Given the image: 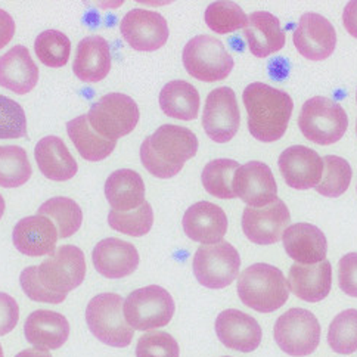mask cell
<instances>
[{
	"instance_id": "cell-1",
	"label": "cell",
	"mask_w": 357,
	"mask_h": 357,
	"mask_svg": "<svg viewBox=\"0 0 357 357\" xmlns=\"http://www.w3.org/2000/svg\"><path fill=\"white\" fill-rule=\"evenodd\" d=\"M248 116V130L260 142L271 144L282 137L294 109L291 96L260 82L251 83L242 93Z\"/></svg>"
},
{
	"instance_id": "cell-2",
	"label": "cell",
	"mask_w": 357,
	"mask_h": 357,
	"mask_svg": "<svg viewBox=\"0 0 357 357\" xmlns=\"http://www.w3.org/2000/svg\"><path fill=\"white\" fill-rule=\"evenodd\" d=\"M198 151V139L192 130L182 126L164 124L144 140L140 161L158 178H170L181 173L186 161Z\"/></svg>"
},
{
	"instance_id": "cell-3",
	"label": "cell",
	"mask_w": 357,
	"mask_h": 357,
	"mask_svg": "<svg viewBox=\"0 0 357 357\" xmlns=\"http://www.w3.org/2000/svg\"><path fill=\"white\" fill-rule=\"evenodd\" d=\"M238 296L247 307L259 313H272L289 298L288 280L272 264H251L239 275Z\"/></svg>"
},
{
	"instance_id": "cell-4",
	"label": "cell",
	"mask_w": 357,
	"mask_h": 357,
	"mask_svg": "<svg viewBox=\"0 0 357 357\" xmlns=\"http://www.w3.org/2000/svg\"><path fill=\"white\" fill-rule=\"evenodd\" d=\"M123 307L121 296L112 292L99 294L87 304L86 324L91 333L107 346L124 349L133 341L135 329L127 324Z\"/></svg>"
},
{
	"instance_id": "cell-5",
	"label": "cell",
	"mask_w": 357,
	"mask_h": 357,
	"mask_svg": "<svg viewBox=\"0 0 357 357\" xmlns=\"http://www.w3.org/2000/svg\"><path fill=\"white\" fill-rule=\"evenodd\" d=\"M298 127L310 142L333 145L346 135L349 117L338 102L314 96L304 102L298 117Z\"/></svg>"
},
{
	"instance_id": "cell-6",
	"label": "cell",
	"mask_w": 357,
	"mask_h": 357,
	"mask_svg": "<svg viewBox=\"0 0 357 357\" xmlns=\"http://www.w3.org/2000/svg\"><path fill=\"white\" fill-rule=\"evenodd\" d=\"M183 66L189 75L206 83L225 80L234 70V58L225 45L213 36L201 34L183 47Z\"/></svg>"
},
{
	"instance_id": "cell-7",
	"label": "cell",
	"mask_w": 357,
	"mask_h": 357,
	"mask_svg": "<svg viewBox=\"0 0 357 357\" xmlns=\"http://www.w3.org/2000/svg\"><path fill=\"white\" fill-rule=\"evenodd\" d=\"M176 310L167 289L149 285L130 292L124 300V317L135 331H152L169 325Z\"/></svg>"
},
{
	"instance_id": "cell-8",
	"label": "cell",
	"mask_w": 357,
	"mask_h": 357,
	"mask_svg": "<svg viewBox=\"0 0 357 357\" xmlns=\"http://www.w3.org/2000/svg\"><path fill=\"white\" fill-rule=\"evenodd\" d=\"M139 117L136 102L123 93L102 96L87 114L92 129L111 142H117L120 137L132 133L139 123Z\"/></svg>"
},
{
	"instance_id": "cell-9",
	"label": "cell",
	"mask_w": 357,
	"mask_h": 357,
	"mask_svg": "<svg viewBox=\"0 0 357 357\" xmlns=\"http://www.w3.org/2000/svg\"><path fill=\"white\" fill-rule=\"evenodd\" d=\"M86 276L84 252L74 245H62L37 266L39 282L55 296L66 297L79 288Z\"/></svg>"
},
{
	"instance_id": "cell-10",
	"label": "cell",
	"mask_w": 357,
	"mask_h": 357,
	"mask_svg": "<svg viewBox=\"0 0 357 357\" xmlns=\"http://www.w3.org/2000/svg\"><path fill=\"white\" fill-rule=\"evenodd\" d=\"M273 337L284 353L294 357L309 356L321 342V325L312 312L296 307L278 317Z\"/></svg>"
},
{
	"instance_id": "cell-11",
	"label": "cell",
	"mask_w": 357,
	"mask_h": 357,
	"mask_svg": "<svg viewBox=\"0 0 357 357\" xmlns=\"http://www.w3.org/2000/svg\"><path fill=\"white\" fill-rule=\"evenodd\" d=\"M239 252L226 241L214 245H201L192 261L197 280L210 289H222L231 285L239 275Z\"/></svg>"
},
{
	"instance_id": "cell-12",
	"label": "cell",
	"mask_w": 357,
	"mask_h": 357,
	"mask_svg": "<svg viewBox=\"0 0 357 357\" xmlns=\"http://www.w3.org/2000/svg\"><path fill=\"white\" fill-rule=\"evenodd\" d=\"M241 114L236 95L231 87H218L207 96L202 114V127L218 144L232 140L239 130Z\"/></svg>"
},
{
	"instance_id": "cell-13",
	"label": "cell",
	"mask_w": 357,
	"mask_h": 357,
	"mask_svg": "<svg viewBox=\"0 0 357 357\" xmlns=\"http://www.w3.org/2000/svg\"><path fill=\"white\" fill-rule=\"evenodd\" d=\"M120 33L126 43L139 52H154L169 40L167 21L158 12L133 9L123 17Z\"/></svg>"
},
{
	"instance_id": "cell-14",
	"label": "cell",
	"mask_w": 357,
	"mask_h": 357,
	"mask_svg": "<svg viewBox=\"0 0 357 357\" xmlns=\"http://www.w3.org/2000/svg\"><path fill=\"white\" fill-rule=\"evenodd\" d=\"M291 214L282 199L263 208L247 207L242 214V231L257 245H272L280 241L289 227Z\"/></svg>"
},
{
	"instance_id": "cell-15",
	"label": "cell",
	"mask_w": 357,
	"mask_h": 357,
	"mask_svg": "<svg viewBox=\"0 0 357 357\" xmlns=\"http://www.w3.org/2000/svg\"><path fill=\"white\" fill-rule=\"evenodd\" d=\"M235 195L248 207L263 208L278 199V185L271 167L260 161H250L234 176Z\"/></svg>"
},
{
	"instance_id": "cell-16",
	"label": "cell",
	"mask_w": 357,
	"mask_h": 357,
	"mask_svg": "<svg viewBox=\"0 0 357 357\" xmlns=\"http://www.w3.org/2000/svg\"><path fill=\"white\" fill-rule=\"evenodd\" d=\"M294 46L305 59L324 61L334 54L337 31L325 17L307 12L294 31Z\"/></svg>"
},
{
	"instance_id": "cell-17",
	"label": "cell",
	"mask_w": 357,
	"mask_h": 357,
	"mask_svg": "<svg viewBox=\"0 0 357 357\" xmlns=\"http://www.w3.org/2000/svg\"><path fill=\"white\" fill-rule=\"evenodd\" d=\"M280 174L292 189L305 190L316 188L324 176V160L307 146H289L278 160Z\"/></svg>"
},
{
	"instance_id": "cell-18",
	"label": "cell",
	"mask_w": 357,
	"mask_h": 357,
	"mask_svg": "<svg viewBox=\"0 0 357 357\" xmlns=\"http://www.w3.org/2000/svg\"><path fill=\"white\" fill-rule=\"evenodd\" d=\"M214 329L225 347L241 353L259 349L263 338V331L256 319L236 309L222 312L215 319Z\"/></svg>"
},
{
	"instance_id": "cell-19",
	"label": "cell",
	"mask_w": 357,
	"mask_h": 357,
	"mask_svg": "<svg viewBox=\"0 0 357 357\" xmlns=\"http://www.w3.org/2000/svg\"><path fill=\"white\" fill-rule=\"evenodd\" d=\"M182 225L189 239L204 245L222 242L229 226L226 213L208 201H199L190 206L183 215Z\"/></svg>"
},
{
	"instance_id": "cell-20",
	"label": "cell",
	"mask_w": 357,
	"mask_h": 357,
	"mask_svg": "<svg viewBox=\"0 0 357 357\" xmlns=\"http://www.w3.org/2000/svg\"><path fill=\"white\" fill-rule=\"evenodd\" d=\"M58 238V229L54 222L40 214L21 219L12 232L15 248L29 257L54 254Z\"/></svg>"
},
{
	"instance_id": "cell-21",
	"label": "cell",
	"mask_w": 357,
	"mask_h": 357,
	"mask_svg": "<svg viewBox=\"0 0 357 357\" xmlns=\"http://www.w3.org/2000/svg\"><path fill=\"white\" fill-rule=\"evenodd\" d=\"M95 269L108 279H121L132 275L139 266V252L130 242L119 238L102 239L92 252Z\"/></svg>"
},
{
	"instance_id": "cell-22",
	"label": "cell",
	"mask_w": 357,
	"mask_h": 357,
	"mask_svg": "<svg viewBox=\"0 0 357 357\" xmlns=\"http://www.w3.org/2000/svg\"><path fill=\"white\" fill-rule=\"evenodd\" d=\"M288 287L292 294L303 301H322L329 296L333 287V266L328 260L317 264H292Z\"/></svg>"
},
{
	"instance_id": "cell-23",
	"label": "cell",
	"mask_w": 357,
	"mask_h": 357,
	"mask_svg": "<svg viewBox=\"0 0 357 357\" xmlns=\"http://www.w3.org/2000/svg\"><path fill=\"white\" fill-rule=\"evenodd\" d=\"M24 335L37 350H56L67 342L70 337V324L67 317L61 313L36 310L24 324Z\"/></svg>"
},
{
	"instance_id": "cell-24",
	"label": "cell",
	"mask_w": 357,
	"mask_h": 357,
	"mask_svg": "<svg viewBox=\"0 0 357 357\" xmlns=\"http://www.w3.org/2000/svg\"><path fill=\"white\" fill-rule=\"evenodd\" d=\"M288 256L298 264H317L326 260L328 242L321 229L310 223L289 226L282 236Z\"/></svg>"
},
{
	"instance_id": "cell-25",
	"label": "cell",
	"mask_w": 357,
	"mask_h": 357,
	"mask_svg": "<svg viewBox=\"0 0 357 357\" xmlns=\"http://www.w3.org/2000/svg\"><path fill=\"white\" fill-rule=\"evenodd\" d=\"M39 82V67L29 49L18 45L0 56V86L17 95H27Z\"/></svg>"
},
{
	"instance_id": "cell-26",
	"label": "cell",
	"mask_w": 357,
	"mask_h": 357,
	"mask_svg": "<svg viewBox=\"0 0 357 357\" xmlns=\"http://www.w3.org/2000/svg\"><path fill=\"white\" fill-rule=\"evenodd\" d=\"M111 63L109 43L102 36H89L77 46L73 73L84 83H98L109 74Z\"/></svg>"
},
{
	"instance_id": "cell-27",
	"label": "cell",
	"mask_w": 357,
	"mask_h": 357,
	"mask_svg": "<svg viewBox=\"0 0 357 357\" xmlns=\"http://www.w3.org/2000/svg\"><path fill=\"white\" fill-rule=\"evenodd\" d=\"M244 36L250 52L257 58H267L285 46V33L279 20L271 12L257 10L248 17Z\"/></svg>"
},
{
	"instance_id": "cell-28",
	"label": "cell",
	"mask_w": 357,
	"mask_h": 357,
	"mask_svg": "<svg viewBox=\"0 0 357 357\" xmlns=\"http://www.w3.org/2000/svg\"><path fill=\"white\" fill-rule=\"evenodd\" d=\"M34 158L42 174L54 182L70 181L79 170L77 161L58 136L40 139L34 149Z\"/></svg>"
},
{
	"instance_id": "cell-29",
	"label": "cell",
	"mask_w": 357,
	"mask_h": 357,
	"mask_svg": "<svg viewBox=\"0 0 357 357\" xmlns=\"http://www.w3.org/2000/svg\"><path fill=\"white\" fill-rule=\"evenodd\" d=\"M105 197L114 211L130 213L137 210L146 202L142 176L130 169L116 170L105 182Z\"/></svg>"
},
{
	"instance_id": "cell-30",
	"label": "cell",
	"mask_w": 357,
	"mask_h": 357,
	"mask_svg": "<svg viewBox=\"0 0 357 357\" xmlns=\"http://www.w3.org/2000/svg\"><path fill=\"white\" fill-rule=\"evenodd\" d=\"M199 104L198 91L185 80L167 83L160 93V107L162 112L176 120H195L198 117Z\"/></svg>"
},
{
	"instance_id": "cell-31",
	"label": "cell",
	"mask_w": 357,
	"mask_h": 357,
	"mask_svg": "<svg viewBox=\"0 0 357 357\" xmlns=\"http://www.w3.org/2000/svg\"><path fill=\"white\" fill-rule=\"evenodd\" d=\"M67 133L79 154L87 161H102L116 149L117 142L100 137L89 124L87 114L67 123Z\"/></svg>"
},
{
	"instance_id": "cell-32",
	"label": "cell",
	"mask_w": 357,
	"mask_h": 357,
	"mask_svg": "<svg viewBox=\"0 0 357 357\" xmlns=\"http://www.w3.org/2000/svg\"><path fill=\"white\" fill-rule=\"evenodd\" d=\"M37 214L50 219L58 229L59 238H70L83 223V211L77 202L67 197H55L43 202Z\"/></svg>"
},
{
	"instance_id": "cell-33",
	"label": "cell",
	"mask_w": 357,
	"mask_h": 357,
	"mask_svg": "<svg viewBox=\"0 0 357 357\" xmlns=\"http://www.w3.org/2000/svg\"><path fill=\"white\" fill-rule=\"evenodd\" d=\"M241 165L235 160H213L202 170L201 182L204 189L215 198L234 199V176Z\"/></svg>"
},
{
	"instance_id": "cell-34",
	"label": "cell",
	"mask_w": 357,
	"mask_h": 357,
	"mask_svg": "<svg viewBox=\"0 0 357 357\" xmlns=\"http://www.w3.org/2000/svg\"><path fill=\"white\" fill-rule=\"evenodd\" d=\"M33 174L27 152L21 146H0V186L20 188L30 181Z\"/></svg>"
},
{
	"instance_id": "cell-35",
	"label": "cell",
	"mask_w": 357,
	"mask_h": 357,
	"mask_svg": "<svg viewBox=\"0 0 357 357\" xmlns=\"http://www.w3.org/2000/svg\"><path fill=\"white\" fill-rule=\"evenodd\" d=\"M34 52L46 67L61 68L70 59L71 42L62 31L46 30L37 36L34 42Z\"/></svg>"
},
{
	"instance_id": "cell-36",
	"label": "cell",
	"mask_w": 357,
	"mask_h": 357,
	"mask_svg": "<svg viewBox=\"0 0 357 357\" xmlns=\"http://www.w3.org/2000/svg\"><path fill=\"white\" fill-rule=\"evenodd\" d=\"M328 344L337 354L357 351V310H344L334 317L328 329Z\"/></svg>"
},
{
	"instance_id": "cell-37",
	"label": "cell",
	"mask_w": 357,
	"mask_h": 357,
	"mask_svg": "<svg viewBox=\"0 0 357 357\" xmlns=\"http://www.w3.org/2000/svg\"><path fill=\"white\" fill-rule=\"evenodd\" d=\"M207 27L218 34H229L245 29L248 17L235 2H213L204 15Z\"/></svg>"
},
{
	"instance_id": "cell-38",
	"label": "cell",
	"mask_w": 357,
	"mask_h": 357,
	"mask_svg": "<svg viewBox=\"0 0 357 357\" xmlns=\"http://www.w3.org/2000/svg\"><path fill=\"white\" fill-rule=\"evenodd\" d=\"M324 165V176L321 183L316 186V192L328 198H338L346 194L353 176L349 161L337 155H326Z\"/></svg>"
},
{
	"instance_id": "cell-39",
	"label": "cell",
	"mask_w": 357,
	"mask_h": 357,
	"mask_svg": "<svg viewBox=\"0 0 357 357\" xmlns=\"http://www.w3.org/2000/svg\"><path fill=\"white\" fill-rule=\"evenodd\" d=\"M108 223L111 229L124 235L140 238L146 235L154 225V211L146 201L142 207L130 213H120L111 210L108 214Z\"/></svg>"
},
{
	"instance_id": "cell-40",
	"label": "cell",
	"mask_w": 357,
	"mask_h": 357,
	"mask_svg": "<svg viewBox=\"0 0 357 357\" xmlns=\"http://www.w3.org/2000/svg\"><path fill=\"white\" fill-rule=\"evenodd\" d=\"M27 135V117L22 107L0 95V139H20Z\"/></svg>"
},
{
	"instance_id": "cell-41",
	"label": "cell",
	"mask_w": 357,
	"mask_h": 357,
	"mask_svg": "<svg viewBox=\"0 0 357 357\" xmlns=\"http://www.w3.org/2000/svg\"><path fill=\"white\" fill-rule=\"evenodd\" d=\"M177 341L162 331H151L139 338L136 357H178Z\"/></svg>"
},
{
	"instance_id": "cell-42",
	"label": "cell",
	"mask_w": 357,
	"mask_h": 357,
	"mask_svg": "<svg viewBox=\"0 0 357 357\" xmlns=\"http://www.w3.org/2000/svg\"><path fill=\"white\" fill-rule=\"evenodd\" d=\"M20 284L22 291L30 300L37 303H49V304H61L66 301V297H59L47 291L37 279V266H30L24 269L20 276Z\"/></svg>"
},
{
	"instance_id": "cell-43",
	"label": "cell",
	"mask_w": 357,
	"mask_h": 357,
	"mask_svg": "<svg viewBox=\"0 0 357 357\" xmlns=\"http://www.w3.org/2000/svg\"><path fill=\"white\" fill-rule=\"evenodd\" d=\"M338 284L344 294L357 298V252H349L340 260Z\"/></svg>"
},
{
	"instance_id": "cell-44",
	"label": "cell",
	"mask_w": 357,
	"mask_h": 357,
	"mask_svg": "<svg viewBox=\"0 0 357 357\" xmlns=\"http://www.w3.org/2000/svg\"><path fill=\"white\" fill-rule=\"evenodd\" d=\"M20 319V307L14 297L0 292V337L15 329Z\"/></svg>"
},
{
	"instance_id": "cell-45",
	"label": "cell",
	"mask_w": 357,
	"mask_h": 357,
	"mask_svg": "<svg viewBox=\"0 0 357 357\" xmlns=\"http://www.w3.org/2000/svg\"><path fill=\"white\" fill-rule=\"evenodd\" d=\"M15 21L6 10L0 9V50H2L15 36Z\"/></svg>"
},
{
	"instance_id": "cell-46",
	"label": "cell",
	"mask_w": 357,
	"mask_h": 357,
	"mask_svg": "<svg viewBox=\"0 0 357 357\" xmlns=\"http://www.w3.org/2000/svg\"><path fill=\"white\" fill-rule=\"evenodd\" d=\"M342 24L349 34L357 39V0H353V2H349L344 8V14H342Z\"/></svg>"
},
{
	"instance_id": "cell-47",
	"label": "cell",
	"mask_w": 357,
	"mask_h": 357,
	"mask_svg": "<svg viewBox=\"0 0 357 357\" xmlns=\"http://www.w3.org/2000/svg\"><path fill=\"white\" fill-rule=\"evenodd\" d=\"M15 357H52L49 351H43V350H37V349H27L22 350L21 353H18Z\"/></svg>"
},
{
	"instance_id": "cell-48",
	"label": "cell",
	"mask_w": 357,
	"mask_h": 357,
	"mask_svg": "<svg viewBox=\"0 0 357 357\" xmlns=\"http://www.w3.org/2000/svg\"><path fill=\"white\" fill-rule=\"evenodd\" d=\"M5 208H6V204H5V199L3 197L0 195V219L3 218V213H5Z\"/></svg>"
},
{
	"instance_id": "cell-49",
	"label": "cell",
	"mask_w": 357,
	"mask_h": 357,
	"mask_svg": "<svg viewBox=\"0 0 357 357\" xmlns=\"http://www.w3.org/2000/svg\"><path fill=\"white\" fill-rule=\"evenodd\" d=\"M0 357H3V349H2V346H0Z\"/></svg>"
},
{
	"instance_id": "cell-50",
	"label": "cell",
	"mask_w": 357,
	"mask_h": 357,
	"mask_svg": "<svg viewBox=\"0 0 357 357\" xmlns=\"http://www.w3.org/2000/svg\"><path fill=\"white\" fill-rule=\"evenodd\" d=\"M356 132H357V123H356Z\"/></svg>"
},
{
	"instance_id": "cell-51",
	"label": "cell",
	"mask_w": 357,
	"mask_h": 357,
	"mask_svg": "<svg viewBox=\"0 0 357 357\" xmlns=\"http://www.w3.org/2000/svg\"><path fill=\"white\" fill-rule=\"evenodd\" d=\"M356 100H357V92H356Z\"/></svg>"
},
{
	"instance_id": "cell-52",
	"label": "cell",
	"mask_w": 357,
	"mask_h": 357,
	"mask_svg": "<svg viewBox=\"0 0 357 357\" xmlns=\"http://www.w3.org/2000/svg\"><path fill=\"white\" fill-rule=\"evenodd\" d=\"M225 357H231V356H225Z\"/></svg>"
}]
</instances>
